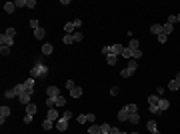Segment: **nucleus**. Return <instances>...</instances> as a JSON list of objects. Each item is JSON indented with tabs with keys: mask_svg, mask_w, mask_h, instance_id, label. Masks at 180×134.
<instances>
[{
	"mask_svg": "<svg viewBox=\"0 0 180 134\" xmlns=\"http://www.w3.org/2000/svg\"><path fill=\"white\" fill-rule=\"evenodd\" d=\"M48 76V66L44 64V60H42V56L40 58H36V62H34V66H32V70H30V78H40V80H44Z\"/></svg>",
	"mask_w": 180,
	"mask_h": 134,
	"instance_id": "nucleus-1",
	"label": "nucleus"
},
{
	"mask_svg": "<svg viewBox=\"0 0 180 134\" xmlns=\"http://www.w3.org/2000/svg\"><path fill=\"white\" fill-rule=\"evenodd\" d=\"M158 102H160V96H156V94H150V96H148V108H150V112H152L154 116L162 114L158 110Z\"/></svg>",
	"mask_w": 180,
	"mask_h": 134,
	"instance_id": "nucleus-2",
	"label": "nucleus"
},
{
	"mask_svg": "<svg viewBox=\"0 0 180 134\" xmlns=\"http://www.w3.org/2000/svg\"><path fill=\"white\" fill-rule=\"evenodd\" d=\"M68 120H70V118H66V116L58 118V120H56V130H58V132H66V128H68Z\"/></svg>",
	"mask_w": 180,
	"mask_h": 134,
	"instance_id": "nucleus-3",
	"label": "nucleus"
},
{
	"mask_svg": "<svg viewBox=\"0 0 180 134\" xmlns=\"http://www.w3.org/2000/svg\"><path fill=\"white\" fill-rule=\"evenodd\" d=\"M10 112H12L10 106H0V124H2V126H4V120L10 116Z\"/></svg>",
	"mask_w": 180,
	"mask_h": 134,
	"instance_id": "nucleus-4",
	"label": "nucleus"
},
{
	"mask_svg": "<svg viewBox=\"0 0 180 134\" xmlns=\"http://www.w3.org/2000/svg\"><path fill=\"white\" fill-rule=\"evenodd\" d=\"M94 118H96L94 114H80V116L76 118V120H78L80 124H84V122H88V124H92V122H94Z\"/></svg>",
	"mask_w": 180,
	"mask_h": 134,
	"instance_id": "nucleus-5",
	"label": "nucleus"
},
{
	"mask_svg": "<svg viewBox=\"0 0 180 134\" xmlns=\"http://www.w3.org/2000/svg\"><path fill=\"white\" fill-rule=\"evenodd\" d=\"M128 118H130V110H128V106L120 108V110H118V120L124 122V120H128Z\"/></svg>",
	"mask_w": 180,
	"mask_h": 134,
	"instance_id": "nucleus-6",
	"label": "nucleus"
},
{
	"mask_svg": "<svg viewBox=\"0 0 180 134\" xmlns=\"http://www.w3.org/2000/svg\"><path fill=\"white\" fill-rule=\"evenodd\" d=\"M12 44H14V38L6 36V34H2V36H0V46H10V48H12Z\"/></svg>",
	"mask_w": 180,
	"mask_h": 134,
	"instance_id": "nucleus-7",
	"label": "nucleus"
},
{
	"mask_svg": "<svg viewBox=\"0 0 180 134\" xmlns=\"http://www.w3.org/2000/svg\"><path fill=\"white\" fill-rule=\"evenodd\" d=\"M46 94L50 96V98H58V96H60V88L58 86H48L46 88Z\"/></svg>",
	"mask_w": 180,
	"mask_h": 134,
	"instance_id": "nucleus-8",
	"label": "nucleus"
},
{
	"mask_svg": "<svg viewBox=\"0 0 180 134\" xmlns=\"http://www.w3.org/2000/svg\"><path fill=\"white\" fill-rule=\"evenodd\" d=\"M30 98H32V94H30V92H24V94H20V96H18L20 104H24V106H26V104H30Z\"/></svg>",
	"mask_w": 180,
	"mask_h": 134,
	"instance_id": "nucleus-9",
	"label": "nucleus"
},
{
	"mask_svg": "<svg viewBox=\"0 0 180 134\" xmlns=\"http://www.w3.org/2000/svg\"><path fill=\"white\" fill-rule=\"evenodd\" d=\"M46 120H58V110L56 108H48V114H46Z\"/></svg>",
	"mask_w": 180,
	"mask_h": 134,
	"instance_id": "nucleus-10",
	"label": "nucleus"
},
{
	"mask_svg": "<svg viewBox=\"0 0 180 134\" xmlns=\"http://www.w3.org/2000/svg\"><path fill=\"white\" fill-rule=\"evenodd\" d=\"M168 108H170V100H166V98H160L158 110H160V112H164V110H168Z\"/></svg>",
	"mask_w": 180,
	"mask_h": 134,
	"instance_id": "nucleus-11",
	"label": "nucleus"
},
{
	"mask_svg": "<svg viewBox=\"0 0 180 134\" xmlns=\"http://www.w3.org/2000/svg\"><path fill=\"white\" fill-rule=\"evenodd\" d=\"M44 36H46V30H44V28H42V26H40V28H36V30H34V38H36V40H42Z\"/></svg>",
	"mask_w": 180,
	"mask_h": 134,
	"instance_id": "nucleus-12",
	"label": "nucleus"
},
{
	"mask_svg": "<svg viewBox=\"0 0 180 134\" xmlns=\"http://www.w3.org/2000/svg\"><path fill=\"white\" fill-rule=\"evenodd\" d=\"M18 94H16V90L14 88H8V90H4V98L6 100H12V98H16Z\"/></svg>",
	"mask_w": 180,
	"mask_h": 134,
	"instance_id": "nucleus-13",
	"label": "nucleus"
},
{
	"mask_svg": "<svg viewBox=\"0 0 180 134\" xmlns=\"http://www.w3.org/2000/svg\"><path fill=\"white\" fill-rule=\"evenodd\" d=\"M24 84H26V92L34 94V84H36V80H34V78H28V80L24 82Z\"/></svg>",
	"mask_w": 180,
	"mask_h": 134,
	"instance_id": "nucleus-14",
	"label": "nucleus"
},
{
	"mask_svg": "<svg viewBox=\"0 0 180 134\" xmlns=\"http://www.w3.org/2000/svg\"><path fill=\"white\" fill-rule=\"evenodd\" d=\"M14 10H16V4L14 2H4V12L6 14H12Z\"/></svg>",
	"mask_w": 180,
	"mask_h": 134,
	"instance_id": "nucleus-15",
	"label": "nucleus"
},
{
	"mask_svg": "<svg viewBox=\"0 0 180 134\" xmlns=\"http://www.w3.org/2000/svg\"><path fill=\"white\" fill-rule=\"evenodd\" d=\"M150 32L158 36V34H162V32H164V28H162V24H152V26H150Z\"/></svg>",
	"mask_w": 180,
	"mask_h": 134,
	"instance_id": "nucleus-16",
	"label": "nucleus"
},
{
	"mask_svg": "<svg viewBox=\"0 0 180 134\" xmlns=\"http://www.w3.org/2000/svg\"><path fill=\"white\" fill-rule=\"evenodd\" d=\"M70 96H72V98H80V96H82V88H80V86H74L72 90H70Z\"/></svg>",
	"mask_w": 180,
	"mask_h": 134,
	"instance_id": "nucleus-17",
	"label": "nucleus"
},
{
	"mask_svg": "<svg viewBox=\"0 0 180 134\" xmlns=\"http://www.w3.org/2000/svg\"><path fill=\"white\" fill-rule=\"evenodd\" d=\"M36 112H38V108H36V104H32V102H30V104H26V114L34 116Z\"/></svg>",
	"mask_w": 180,
	"mask_h": 134,
	"instance_id": "nucleus-18",
	"label": "nucleus"
},
{
	"mask_svg": "<svg viewBox=\"0 0 180 134\" xmlns=\"http://www.w3.org/2000/svg\"><path fill=\"white\" fill-rule=\"evenodd\" d=\"M52 44H42V56H48V54H52Z\"/></svg>",
	"mask_w": 180,
	"mask_h": 134,
	"instance_id": "nucleus-19",
	"label": "nucleus"
},
{
	"mask_svg": "<svg viewBox=\"0 0 180 134\" xmlns=\"http://www.w3.org/2000/svg\"><path fill=\"white\" fill-rule=\"evenodd\" d=\"M168 88H170V90H174V92H176V90H180V82L176 80V78H174V80H170V82H168Z\"/></svg>",
	"mask_w": 180,
	"mask_h": 134,
	"instance_id": "nucleus-20",
	"label": "nucleus"
},
{
	"mask_svg": "<svg viewBox=\"0 0 180 134\" xmlns=\"http://www.w3.org/2000/svg\"><path fill=\"white\" fill-rule=\"evenodd\" d=\"M14 90H16V94H24L26 92V84H24V82H22V84H16V86H14Z\"/></svg>",
	"mask_w": 180,
	"mask_h": 134,
	"instance_id": "nucleus-21",
	"label": "nucleus"
},
{
	"mask_svg": "<svg viewBox=\"0 0 180 134\" xmlns=\"http://www.w3.org/2000/svg\"><path fill=\"white\" fill-rule=\"evenodd\" d=\"M110 130H112V126H110L108 122H104V124H100V132H102V134H110Z\"/></svg>",
	"mask_w": 180,
	"mask_h": 134,
	"instance_id": "nucleus-22",
	"label": "nucleus"
},
{
	"mask_svg": "<svg viewBox=\"0 0 180 134\" xmlns=\"http://www.w3.org/2000/svg\"><path fill=\"white\" fill-rule=\"evenodd\" d=\"M128 48H130V50H138V48H140V42L136 40V38H130V44H128Z\"/></svg>",
	"mask_w": 180,
	"mask_h": 134,
	"instance_id": "nucleus-23",
	"label": "nucleus"
},
{
	"mask_svg": "<svg viewBox=\"0 0 180 134\" xmlns=\"http://www.w3.org/2000/svg\"><path fill=\"white\" fill-rule=\"evenodd\" d=\"M110 48H112V54H122V48H124V46L116 42V44H112V46H110Z\"/></svg>",
	"mask_w": 180,
	"mask_h": 134,
	"instance_id": "nucleus-24",
	"label": "nucleus"
},
{
	"mask_svg": "<svg viewBox=\"0 0 180 134\" xmlns=\"http://www.w3.org/2000/svg\"><path fill=\"white\" fill-rule=\"evenodd\" d=\"M162 28H164V34H166V36H168V34H170V32L174 30V26L170 24V22H164V24H162Z\"/></svg>",
	"mask_w": 180,
	"mask_h": 134,
	"instance_id": "nucleus-25",
	"label": "nucleus"
},
{
	"mask_svg": "<svg viewBox=\"0 0 180 134\" xmlns=\"http://www.w3.org/2000/svg\"><path fill=\"white\" fill-rule=\"evenodd\" d=\"M88 134H100V126H98V124H90Z\"/></svg>",
	"mask_w": 180,
	"mask_h": 134,
	"instance_id": "nucleus-26",
	"label": "nucleus"
},
{
	"mask_svg": "<svg viewBox=\"0 0 180 134\" xmlns=\"http://www.w3.org/2000/svg\"><path fill=\"white\" fill-rule=\"evenodd\" d=\"M122 56L130 60V58H132V50H130V48H128V46H124V48H122Z\"/></svg>",
	"mask_w": 180,
	"mask_h": 134,
	"instance_id": "nucleus-27",
	"label": "nucleus"
},
{
	"mask_svg": "<svg viewBox=\"0 0 180 134\" xmlns=\"http://www.w3.org/2000/svg\"><path fill=\"white\" fill-rule=\"evenodd\" d=\"M72 38H74V42H80V40H84V34L80 32V30H76V32L72 34Z\"/></svg>",
	"mask_w": 180,
	"mask_h": 134,
	"instance_id": "nucleus-28",
	"label": "nucleus"
},
{
	"mask_svg": "<svg viewBox=\"0 0 180 134\" xmlns=\"http://www.w3.org/2000/svg\"><path fill=\"white\" fill-rule=\"evenodd\" d=\"M132 70H130V68H124V70H120V76H122V78H128V76H132Z\"/></svg>",
	"mask_w": 180,
	"mask_h": 134,
	"instance_id": "nucleus-29",
	"label": "nucleus"
},
{
	"mask_svg": "<svg viewBox=\"0 0 180 134\" xmlns=\"http://www.w3.org/2000/svg\"><path fill=\"white\" fill-rule=\"evenodd\" d=\"M62 42H64V44H66V46H68V44H72V42H74L72 34H64V38H62Z\"/></svg>",
	"mask_w": 180,
	"mask_h": 134,
	"instance_id": "nucleus-30",
	"label": "nucleus"
},
{
	"mask_svg": "<svg viewBox=\"0 0 180 134\" xmlns=\"http://www.w3.org/2000/svg\"><path fill=\"white\" fill-rule=\"evenodd\" d=\"M106 62L110 64V66H114V64H116V54H108V56H106Z\"/></svg>",
	"mask_w": 180,
	"mask_h": 134,
	"instance_id": "nucleus-31",
	"label": "nucleus"
},
{
	"mask_svg": "<svg viewBox=\"0 0 180 134\" xmlns=\"http://www.w3.org/2000/svg\"><path fill=\"white\" fill-rule=\"evenodd\" d=\"M146 128H148V130H150V132H156V120H148Z\"/></svg>",
	"mask_w": 180,
	"mask_h": 134,
	"instance_id": "nucleus-32",
	"label": "nucleus"
},
{
	"mask_svg": "<svg viewBox=\"0 0 180 134\" xmlns=\"http://www.w3.org/2000/svg\"><path fill=\"white\" fill-rule=\"evenodd\" d=\"M46 106L48 108H56V98H50V96H48L46 98Z\"/></svg>",
	"mask_w": 180,
	"mask_h": 134,
	"instance_id": "nucleus-33",
	"label": "nucleus"
},
{
	"mask_svg": "<svg viewBox=\"0 0 180 134\" xmlns=\"http://www.w3.org/2000/svg\"><path fill=\"white\" fill-rule=\"evenodd\" d=\"M128 120L132 122V124H138V122H140V116H138V112H136V114H130V118H128Z\"/></svg>",
	"mask_w": 180,
	"mask_h": 134,
	"instance_id": "nucleus-34",
	"label": "nucleus"
},
{
	"mask_svg": "<svg viewBox=\"0 0 180 134\" xmlns=\"http://www.w3.org/2000/svg\"><path fill=\"white\" fill-rule=\"evenodd\" d=\"M128 68H130V70H136V68H138V64H136V60H134V58H130V60H128Z\"/></svg>",
	"mask_w": 180,
	"mask_h": 134,
	"instance_id": "nucleus-35",
	"label": "nucleus"
},
{
	"mask_svg": "<svg viewBox=\"0 0 180 134\" xmlns=\"http://www.w3.org/2000/svg\"><path fill=\"white\" fill-rule=\"evenodd\" d=\"M64 104H66V98H64V96L60 94L58 98H56V106H64Z\"/></svg>",
	"mask_w": 180,
	"mask_h": 134,
	"instance_id": "nucleus-36",
	"label": "nucleus"
},
{
	"mask_svg": "<svg viewBox=\"0 0 180 134\" xmlns=\"http://www.w3.org/2000/svg\"><path fill=\"white\" fill-rule=\"evenodd\" d=\"M156 38H158V42H160V44H166V40H168V36H166L164 32H162V34H158Z\"/></svg>",
	"mask_w": 180,
	"mask_h": 134,
	"instance_id": "nucleus-37",
	"label": "nucleus"
},
{
	"mask_svg": "<svg viewBox=\"0 0 180 134\" xmlns=\"http://www.w3.org/2000/svg\"><path fill=\"white\" fill-rule=\"evenodd\" d=\"M132 58H134V60L142 58V50H140V48H138V50H132Z\"/></svg>",
	"mask_w": 180,
	"mask_h": 134,
	"instance_id": "nucleus-38",
	"label": "nucleus"
},
{
	"mask_svg": "<svg viewBox=\"0 0 180 134\" xmlns=\"http://www.w3.org/2000/svg\"><path fill=\"white\" fill-rule=\"evenodd\" d=\"M52 128V120H44L42 122V130H50Z\"/></svg>",
	"mask_w": 180,
	"mask_h": 134,
	"instance_id": "nucleus-39",
	"label": "nucleus"
},
{
	"mask_svg": "<svg viewBox=\"0 0 180 134\" xmlns=\"http://www.w3.org/2000/svg\"><path fill=\"white\" fill-rule=\"evenodd\" d=\"M6 36H10V38H14V36H16V28H6Z\"/></svg>",
	"mask_w": 180,
	"mask_h": 134,
	"instance_id": "nucleus-40",
	"label": "nucleus"
},
{
	"mask_svg": "<svg viewBox=\"0 0 180 134\" xmlns=\"http://www.w3.org/2000/svg\"><path fill=\"white\" fill-rule=\"evenodd\" d=\"M0 54L2 56H8L10 54V46H0Z\"/></svg>",
	"mask_w": 180,
	"mask_h": 134,
	"instance_id": "nucleus-41",
	"label": "nucleus"
},
{
	"mask_svg": "<svg viewBox=\"0 0 180 134\" xmlns=\"http://www.w3.org/2000/svg\"><path fill=\"white\" fill-rule=\"evenodd\" d=\"M126 106H128V110H130V114L138 112V106H136V104H126Z\"/></svg>",
	"mask_w": 180,
	"mask_h": 134,
	"instance_id": "nucleus-42",
	"label": "nucleus"
},
{
	"mask_svg": "<svg viewBox=\"0 0 180 134\" xmlns=\"http://www.w3.org/2000/svg\"><path fill=\"white\" fill-rule=\"evenodd\" d=\"M30 28H32V30H36V28H40V22L36 20V18H34V20H30Z\"/></svg>",
	"mask_w": 180,
	"mask_h": 134,
	"instance_id": "nucleus-43",
	"label": "nucleus"
},
{
	"mask_svg": "<svg viewBox=\"0 0 180 134\" xmlns=\"http://www.w3.org/2000/svg\"><path fill=\"white\" fill-rule=\"evenodd\" d=\"M166 22H170V24L174 26V24H176V14H170V16L166 18Z\"/></svg>",
	"mask_w": 180,
	"mask_h": 134,
	"instance_id": "nucleus-44",
	"label": "nucleus"
},
{
	"mask_svg": "<svg viewBox=\"0 0 180 134\" xmlns=\"http://www.w3.org/2000/svg\"><path fill=\"white\" fill-rule=\"evenodd\" d=\"M72 24H74V28L78 30V28L82 26V20H80V18H74V20H72Z\"/></svg>",
	"mask_w": 180,
	"mask_h": 134,
	"instance_id": "nucleus-45",
	"label": "nucleus"
},
{
	"mask_svg": "<svg viewBox=\"0 0 180 134\" xmlns=\"http://www.w3.org/2000/svg\"><path fill=\"white\" fill-rule=\"evenodd\" d=\"M26 2L28 0H16L14 4H16V8H22V6H26Z\"/></svg>",
	"mask_w": 180,
	"mask_h": 134,
	"instance_id": "nucleus-46",
	"label": "nucleus"
},
{
	"mask_svg": "<svg viewBox=\"0 0 180 134\" xmlns=\"http://www.w3.org/2000/svg\"><path fill=\"white\" fill-rule=\"evenodd\" d=\"M26 8H36V0H28V2H26Z\"/></svg>",
	"mask_w": 180,
	"mask_h": 134,
	"instance_id": "nucleus-47",
	"label": "nucleus"
},
{
	"mask_svg": "<svg viewBox=\"0 0 180 134\" xmlns=\"http://www.w3.org/2000/svg\"><path fill=\"white\" fill-rule=\"evenodd\" d=\"M102 54H106V56H108V54H112V48H110V46H104V48H102Z\"/></svg>",
	"mask_w": 180,
	"mask_h": 134,
	"instance_id": "nucleus-48",
	"label": "nucleus"
},
{
	"mask_svg": "<svg viewBox=\"0 0 180 134\" xmlns=\"http://www.w3.org/2000/svg\"><path fill=\"white\" fill-rule=\"evenodd\" d=\"M32 118H34V116H30V114H24V122H26V124H30V122H32Z\"/></svg>",
	"mask_w": 180,
	"mask_h": 134,
	"instance_id": "nucleus-49",
	"label": "nucleus"
},
{
	"mask_svg": "<svg viewBox=\"0 0 180 134\" xmlns=\"http://www.w3.org/2000/svg\"><path fill=\"white\" fill-rule=\"evenodd\" d=\"M164 94V86H158L156 88V96H162Z\"/></svg>",
	"mask_w": 180,
	"mask_h": 134,
	"instance_id": "nucleus-50",
	"label": "nucleus"
},
{
	"mask_svg": "<svg viewBox=\"0 0 180 134\" xmlns=\"http://www.w3.org/2000/svg\"><path fill=\"white\" fill-rule=\"evenodd\" d=\"M118 90H120L118 86H112V88H110V94H112V96H116V94H118Z\"/></svg>",
	"mask_w": 180,
	"mask_h": 134,
	"instance_id": "nucleus-51",
	"label": "nucleus"
},
{
	"mask_svg": "<svg viewBox=\"0 0 180 134\" xmlns=\"http://www.w3.org/2000/svg\"><path fill=\"white\" fill-rule=\"evenodd\" d=\"M74 86H76V84H74V80H68V82H66V88H68V90H72Z\"/></svg>",
	"mask_w": 180,
	"mask_h": 134,
	"instance_id": "nucleus-52",
	"label": "nucleus"
},
{
	"mask_svg": "<svg viewBox=\"0 0 180 134\" xmlns=\"http://www.w3.org/2000/svg\"><path fill=\"white\" fill-rule=\"evenodd\" d=\"M176 22H180V14H176Z\"/></svg>",
	"mask_w": 180,
	"mask_h": 134,
	"instance_id": "nucleus-53",
	"label": "nucleus"
},
{
	"mask_svg": "<svg viewBox=\"0 0 180 134\" xmlns=\"http://www.w3.org/2000/svg\"><path fill=\"white\" fill-rule=\"evenodd\" d=\"M176 80H178V82H180V72H178V74H176Z\"/></svg>",
	"mask_w": 180,
	"mask_h": 134,
	"instance_id": "nucleus-54",
	"label": "nucleus"
},
{
	"mask_svg": "<svg viewBox=\"0 0 180 134\" xmlns=\"http://www.w3.org/2000/svg\"><path fill=\"white\" fill-rule=\"evenodd\" d=\"M118 134H126V132H122V130H120V132H118Z\"/></svg>",
	"mask_w": 180,
	"mask_h": 134,
	"instance_id": "nucleus-55",
	"label": "nucleus"
},
{
	"mask_svg": "<svg viewBox=\"0 0 180 134\" xmlns=\"http://www.w3.org/2000/svg\"><path fill=\"white\" fill-rule=\"evenodd\" d=\"M152 134H160V132H158V130H156V132H152Z\"/></svg>",
	"mask_w": 180,
	"mask_h": 134,
	"instance_id": "nucleus-56",
	"label": "nucleus"
},
{
	"mask_svg": "<svg viewBox=\"0 0 180 134\" xmlns=\"http://www.w3.org/2000/svg\"><path fill=\"white\" fill-rule=\"evenodd\" d=\"M132 134H138V132H132Z\"/></svg>",
	"mask_w": 180,
	"mask_h": 134,
	"instance_id": "nucleus-57",
	"label": "nucleus"
},
{
	"mask_svg": "<svg viewBox=\"0 0 180 134\" xmlns=\"http://www.w3.org/2000/svg\"><path fill=\"white\" fill-rule=\"evenodd\" d=\"M100 134H102V132H100Z\"/></svg>",
	"mask_w": 180,
	"mask_h": 134,
	"instance_id": "nucleus-58",
	"label": "nucleus"
}]
</instances>
